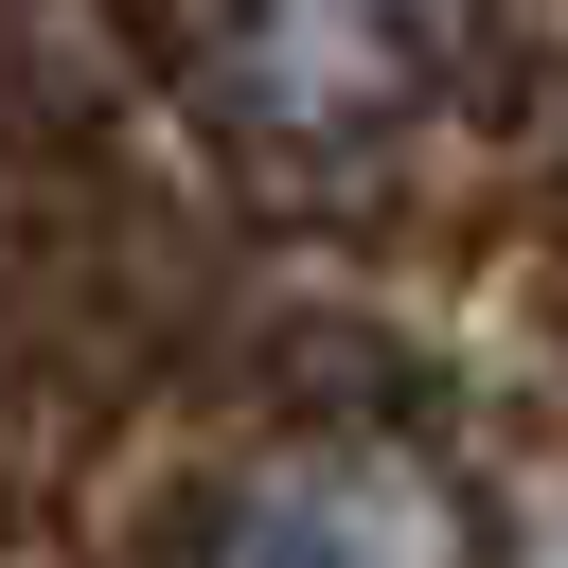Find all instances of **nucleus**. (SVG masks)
Here are the masks:
<instances>
[{"label":"nucleus","instance_id":"obj_1","mask_svg":"<svg viewBox=\"0 0 568 568\" xmlns=\"http://www.w3.org/2000/svg\"><path fill=\"white\" fill-rule=\"evenodd\" d=\"M444 53H462V0H213V89L284 160L390 142L444 89Z\"/></svg>","mask_w":568,"mask_h":568},{"label":"nucleus","instance_id":"obj_2","mask_svg":"<svg viewBox=\"0 0 568 568\" xmlns=\"http://www.w3.org/2000/svg\"><path fill=\"white\" fill-rule=\"evenodd\" d=\"M213 568H462V515L408 444H302L231 497Z\"/></svg>","mask_w":568,"mask_h":568}]
</instances>
